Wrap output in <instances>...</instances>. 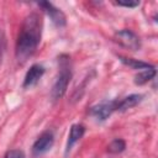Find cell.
<instances>
[{
  "instance_id": "cell-1",
  "label": "cell",
  "mask_w": 158,
  "mask_h": 158,
  "mask_svg": "<svg viewBox=\"0 0 158 158\" xmlns=\"http://www.w3.org/2000/svg\"><path fill=\"white\" fill-rule=\"evenodd\" d=\"M42 36V19L38 14H30L19 32L16 41V58L20 62H25L37 49Z\"/></svg>"
},
{
  "instance_id": "cell-2",
  "label": "cell",
  "mask_w": 158,
  "mask_h": 158,
  "mask_svg": "<svg viewBox=\"0 0 158 158\" xmlns=\"http://www.w3.org/2000/svg\"><path fill=\"white\" fill-rule=\"evenodd\" d=\"M72 79V68H70V58L67 54H60L58 57V74L56 77L54 84L52 86V99L58 100L64 96L67 93L68 85Z\"/></svg>"
},
{
  "instance_id": "cell-3",
  "label": "cell",
  "mask_w": 158,
  "mask_h": 158,
  "mask_svg": "<svg viewBox=\"0 0 158 158\" xmlns=\"http://www.w3.org/2000/svg\"><path fill=\"white\" fill-rule=\"evenodd\" d=\"M54 143V135L52 131L47 130V131H43L38 138L35 141L33 146H32V157L37 158V157H41L43 156L44 153H47L52 146Z\"/></svg>"
},
{
  "instance_id": "cell-4",
  "label": "cell",
  "mask_w": 158,
  "mask_h": 158,
  "mask_svg": "<svg viewBox=\"0 0 158 158\" xmlns=\"http://www.w3.org/2000/svg\"><path fill=\"white\" fill-rule=\"evenodd\" d=\"M115 41L122 47L130 51H138L141 48V41L138 36L131 30H121L115 33Z\"/></svg>"
},
{
  "instance_id": "cell-5",
  "label": "cell",
  "mask_w": 158,
  "mask_h": 158,
  "mask_svg": "<svg viewBox=\"0 0 158 158\" xmlns=\"http://www.w3.org/2000/svg\"><path fill=\"white\" fill-rule=\"evenodd\" d=\"M114 111H117V100L112 101H102L91 107L90 114L99 121L107 120Z\"/></svg>"
},
{
  "instance_id": "cell-6",
  "label": "cell",
  "mask_w": 158,
  "mask_h": 158,
  "mask_svg": "<svg viewBox=\"0 0 158 158\" xmlns=\"http://www.w3.org/2000/svg\"><path fill=\"white\" fill-rule=\"evenodd\" d=\"M38 6L49 16V19L52 20V22L57 27L65 26L67 19H65V15L63 14V11L60 9L56 7L52 2H48V1H41V2H38Z\"/></svg>"
},
{
  "instance_id": "cell-7",
  "label": "cell",
  "mask_w": 158,
  "mask_h": 158,
  "mask_svg": "<svg viewBox=\"0 0 158 158\" xmlns=\"http://www.w3.org/2000/svg\"><path fill=\"white\" fill-rule=\"evenodd\" d=\"M44 74V68L41 64H33L30 67V69L27 70L25 79H23V88H31L33 85H36L40 79L42 78V75Z\"/></svg>"
},
{
  "instance_id": "cell-8",
  "label": "cell",
  "mask_w": 158,
  "mask_h": 158,
  "mask_svg": "<svg viewBox=\"0 0 158 158\" xmlns=\"http://www.w3.org/2000/svg\"><path fill=\"white\" fill-rule=\"evenodd\" d=\"M84 133H85V127L81 123H74L70 127L69 135H68L67 146H65V154H68L70 152V149L73 148V146L84 136Z\"/></svg>"
},
{
  "instance_id": "cell-9",
  "label": "cell",
  "mask_w": 158,
  "mask_h": 158,
  "mask_svg": "<svg viewBox=\"0 0 158 158\" xmlns=\"http://www.w3.org/2000/svg\"><path fill=\"white\" fill-rule=\"evenodd\" d=\"M143 99V95L141 94H131L121 100H117V111H125L127 109L135 107L138 105Z\"/></svg>"
},
{
  "instance_id": "cell-10",
  "label": "cell",
  "mask_w": 158,
  "mask_h": 158,
  "mask_svg": "<svg viewBox=\"0 0 158 158\" xmlns=\"http://www.w3.org/2000/svg\"><path fill=\"white\" fill-rule=\"evenodd\" d=\"M156 77V68H148V69H143L142 72H138L135 75V84L136 85H143L146 83H148L151 79H153Z\"/></svg>"
},
{
  "instance_id": "cell-11",
  "label": "cell",
  "mask_w": 158,
  "mask_h": 158,
  "mask_svg": "<svg viewBox=\"0 0 158 158\" xmlns=\"http://www.w3.org/2000/svg\"><path fill=\"white\" fill-rule=\"evenodd\" d=\"M120 60L131 67L132 69H148V68H152L153 65H151L149 63H146V62H142V60H138V59H132V58H126V57H122V56H118Z\"/></svg>"
},
{
  "instance_id": "cell-12",
  "label": "cell",
  "mask_w": 158,
  "mask_h": 158,
  "mask_svg": "<svg viewBox=\"0 0 158 158\" xmlns=\"http://www.w3.org/2000/svg\"><path fill=\"white\" fill-rule=\"evenodd\" d=\"M125 148H126L125 141L121 139V138H115V139H112V141L110 142V144H109V147H107V151H109L110 153L117 154V153L123 152Z\"/></svg>"
},
{
  "instance_id": "cell-13",
  "label": "cell",
  "mask_w": 158,
  "mask_h": 158,
  "mask_svg": "<svg viewBox=\"0 0 158 158\" xmlns=\"http://www.w3.org/2000/svg\"><path fill=\"white\" fill-rule=\"evenodd\" d=\"M4 158H26V156L25 152L21 149H11L5 154Z\"/></svg>"
},
{
  "instance_id": "cell-14",
  "label": "cell",
  "mask_w": 158,
  "mask_h": 158,
  "mask_svg": "<svg viewBox=\"0 0 158 158\" xmlns=\"http://www.w3.org/2000/svg\"><path fill=\"white\" fill-rule=\"evenodd\" d=\"M116 5H118V6H125V7H131V9H133V7L138 6V5H139V2H138V1H116Z\"/></svg>"
},
{
  "instance_id": "cell-15",
  "label": "cell",
  "mask_w": 158,
  "mask_h": 158,
  "mask_svg": "<svg viewBox=\"0 0 158 158\" xmlns=\"http://www.w3.org/2000/svg\"><path fill=\"white\" fill-rule=\"evenodd\" d=\"M4 49H5V35L0 30V62H1V57H2Z\"/></svg>"
}]
</instances>
